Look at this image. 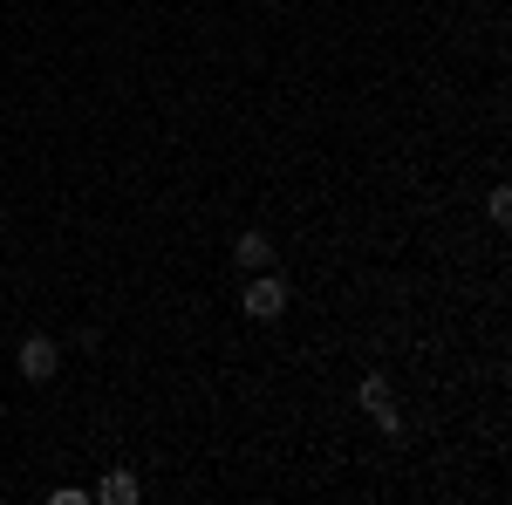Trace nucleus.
<instances>
[{"mask_svg":"<svg viewBox=\"0 0 512 505\" xmlns=\"http://www.w3.org/2000/svg\"><path fill=\"white\" fill-rule=\"evenodd\" d=\"M355 396H362V410H376V403L390 396V383H383V376H362V389H355Z\"/></svg>","mask_w":512,"mask_h":505,"instance_id":"423d86ee","label":"nucleus"},{"mask_svg":"<svg viewBox=\"0 0 512 505\" xmlns=\"http://www.w3.org/2000/svg\"><path fill=\"white\" fill-rule=\"evenodd\" d=\"M14 362H21V376H28V383H48V376H55V362H62V349H55L48 335H28Z\"/></svg>","mask_w":512,"mask_h":505,"instance_id":"f03ea898","label":"nucleus"},{"mask_svg":"<svg viewBox=\"0 0 512 505\" xmlns=\"http://www.w3.org/2000/svg\"><path fill=\"white\" fill-rule=\"evenodd\" d=\"M103 499H110V505H130V499H137V478H130V471H110V478H103Z\"/></svg>","mask_w":512,"mask_h":505,"instance_id":"20e7f679","label":"nucleus"},{"mask_svg":"<svg viewBox=\"0 0 512 505\" xmlns=\"http://www.w3.org/2000/svg\"><path fill=\"white\" fill-rule=\"evenodd\" d=\"M233 260H239L246 273H260L267 260H274V239H267V233H239V239H233Z\"/></svg>","mask_w":512,"mask_h":505,"instance_id":"7ed1b4c3","label":"nucleus"},{"mask_svg":"<svg viewBox=\"0 0 512 505\" xmlns=\"http://www.w3.org/2000/svg\"><path fill=\"white\" fill-rule=\"evenodd\" d=\"M280 308H287V280H274V273L260 267L246 280V314H253V321H274Z\"/></svg>","mask_w":512,"mask_h":505,"instance_id":"f257e3e1","label":"nucleus"},{"mask_svg":"<svg viewBox=\"0 0 512 505\" xmlns=\"http://www.w3.org/2000/svg\"><path fill=\"white\" fill-rule=\"evenodd\" d=\"M376 430H383V437H403V410H396L390 396H383V403H376Z\"/></svg>","mask_w":512,"mask_h":505,"instance_id":"39448f33","label":"nucleus"}]
</instances>
